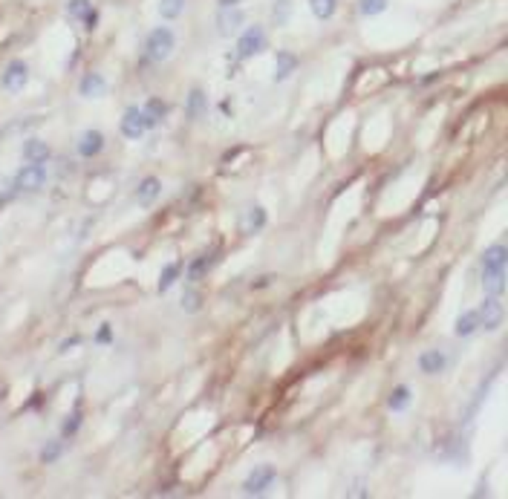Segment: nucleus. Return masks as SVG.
<instances>
[{"label": "nucleus", "instance_id": "nucleus-1", "mask_svg": "<svg viewBox=\"0 0 508 499\" xmlns=\"http://www.w3.org/2000/svg\"><path fill=\"white\" fill-rule=\"evenodd\" d=\"M174 49H176V38H174V32L168 29V26H157V29H153L148 35V40H145V55L150 61H157V64L171 58Z\"/></svg>", "mask_w": 508, "mask_h": 499}, {"label": "nucleus", "instance_id": "nucleus-2", "mask_svg": "<svg viewBox=\"0 0 508 499\" xmlns=\"http://www.w3.org/2000/svg\"><path fill=\"white\" fill-rule=\"evenodd\" d=\"M157 127V121H153L145 110H139V107H127L124 110V116H122V136L127 138H133V142H139L148 130Z\"/></svg>", "mask_w": 508, "mask_h": 499}, {"label": "nucleus", "instance_id": "nucleus-3", "mask_svg": "<svg viewBox=\"0 0 508 499\" xmlns=\"http://www.w3.org/2000/svg\"><path fill=\"white\" fill-rule=\"evenodd\" d=\"M266 49V29L260 23L249 26L243 29V35L237 38V58H254V55H260Z\"/></svg>", "mask_w": 508, "mask_h": 499}, {"label": "nucleus", "instance_id": "nucleus-4", "mask_svg": "<svg viewBox=\"0 0 508 499\" xmlns=\"http://www.w3.org/2000/svg\"><path fill=\"white\" fill-rule=\"evenodd\" d=\"M275 479H277V470L272 467V465H257L251 470V474L246 476V482H243V494L246 496H260V494H266L275 485Z\"/></svg>", "mask_w": 508, "mask_h": 499}, {"label": "nucleus", "instance_id": "nucleus-5", "mask_svg": "<svg viewBox=\"0 0 508 499\" xmlns=\"http://www.w3.org/2000/svg\"><path fill=\"white\" fill-rule=\"evenodd\" d=\"M47 185V165L44 162H26L15 176L18 191H41Z\"/></svg>", "mask_w": 508, "mask_h": 499}, {"label": "nucleus", "instance_id": "nucleus-6", "mask_svg": "<svg viewBox=\"0 0 508 499\" xmlns=\"http://www.w3.org/2000/svg\"><path fill=\"white\" fill-rule=\"evenodd\" d=\"M476 317H479V329H485V332H497L505 321V309H503V303L500 297H485L483 300V306L476 309Z\"/></svg>", "mask_w": 508, "mask_h": 499}, {"label": "nucleus", "instance_id": "nucleus-7", "mask_svg": "<svg viewBox=\"0 0 508 499\" xmlns=\"http://www.w3.org/2000/svg\"><path fill=\"white\" fill-rule=\"evenodd\" d=\"M26 81H30V66H26V61H21V58L9 61L3 75H0V84H3L6 93H21L26 87Z\"/></svg>", "mask_w": 508, "mask_h": 499}, {"label": "nucleus", "instance_id": "nucleus-8", "mask_svg": "<svg viewBox=\"0 0 508 499\" xmlns=\"http://www.w3.org/2000/svg\"><path fill=\"white\" fill-rule=\"evenodd\" d=\"M246 23V12L240 6H220V15H217V32L222 38H231L243 29Z\"/></svg>", "mask_w": 508, "mask_h": 499}, {"label": "nucleus", "instance_id": "nucleus-9", "mask_svg": "<svg viewBox=\"0 0 508 499\" xmlns=\"http://www.w3.org/2000/svg\"><path fill=\"white\" fill-rule=\"evenodd\" d=\"M266 223H269V214H266V208H263V205H251V208H246L243 219H240V231H243L246 237H251V234L263 231Z\"/></svg>", "mask_w": 508, "mask_h": 499}, {"label": "nucleus", "instance_id": "nucleus-10", "mask_svg": "<svg viewBox=\"0 0 508 499\" xmlns=\"http://www.w3.org/2000/svg\"><path fill=\"white\" fill-rule=\"evenodd\" d=\"M104 150V133L102 130H84L78 138V154L84 159H93Z\"/></svg>", "mask_w": 508, "mask_h": 499}, {"label": "nucleus", "instance_id": "nucleus-11", "mask_svg": "<svg viewBox=\"0 0 508 499\" xmlns=\"http://www.w3.org/2000/svg\"><path fill=\"white\" fill-rule=\"evenodd\" d=\"M445 367H448V355L442 350H425L419 355V369L425 376H439V372H445Z\"/></svg>", "mask_w": 508, "mask_h": 499}, {"label": "nucleus", "instance_id": "nucleus-12", "mask_svg": "<svg viewBox=\"0 0 508 499\" xmlns=\"http://www.w3.org/2000/svg\"><path fill=\"white\" fill-rule=\"evenodd\" d=\"M78 93L84 95V99H102V95L107 93V81L102 73H87L81 78V84H78Z\"/></svg>", "mask_w": 508, "mask_h": 499}, {"label": "nucleus", "instance_id": "nucleus-13", "mask_svg": "<svg viewBox=\"0 0 508 499\" xmlns=\"http://www.w3.org/2000/svg\"><path fill=\"white\" fill-rule=\"evenodd\" d=\"M159 193H162V182H159V179L157 176H145L142 182H139V188H136V202L148 208V205H153V202L159 199Z\"/></svg>", "mask_w": 508, "mask_h": 499}, {"label": "nucleus", "instance_id": "nucleus-14", "mask_svg": "<svg viewBox=\"0 0 508 499\" xmlns=\"http://www.w3.org/2000/svg\"><path fill=\"white\" fill-rule=\"evenodd\" d=\"M483 289L485 295L500 297L505 292V269H483Z\"/></svg>", "mask_w": 508, "mask_h": 499}, {"label": "nucleus", "instance_id": "nucleus-15", "mask_svg": "<svg viewBox=\"0 0 508 499\" xmlns=\"http://www.w3.org/2000/svg\"><path fill=\"white\" fill-rule=\"evenodd\" d=\"M295 69H298V55L289 49H280L275 58V81H286Z\"/></svg>", "mask_w": 508, "mask_h": 499}, {"label": "nucleus", "instance_id": "nucleus-16", "mask_svg": "<svg viewBox=\"0 0 508 499\" xmlns=\"http://www.w3.org/2000/svg\"><path fill=\"white\" fill-rule=\"evenodd\" d=\"M205 110H208V95L203 90H191L185 99V116L191 121H200L205 116Z\"/></svg>", "mask_w": 508, "mask_h": 499}, {"label": "nucleus", "instance_id": "nucleus-17", "mask_svg": "<svg viewBox=\"0 0 508 499\" xmlns=\"http://www.w3.org/2000/svg\"><path fill=\"white\" fill-rule=\"evenodd\" d=\"M505 263H508V248L503 243H494V245L485 248L483 269H505Z\"/></svg>", "mask_w": 508, "mask_h": 499}, {"label": "nucleus", "instance_id": "nucleus-18", "mask_svg": "<svg viewBox=\"0 0 508 499\" xmlns=\"http://www.w3.org/2000/svg\"><path fill=\"white\" fill-rule=\"evenodd\" d=\"M476 329H479V317H476V312H474V309H468V312H462V315L457 317V324H454V335H457V338H471Z\"/></svg>", "mask_w": 508, "mask_h": 499}, {"label": "nucleus", "instance_id": "nucleus-19", "mask_svg": "<svg viewBox=\"0 0 508 499\" xmlns=\"http://www.w3.org/2000/svg\"><path fill=\"white\" fill-rule=\"evenodd\" d=\"M23 159L26 162H47L49 159V145L41 142V138H30L23 145Z\"/></svg>", "mask_w": 508, "mask_h": 499}, {"label": "nucleus", "instance_id": "nucleus-20", "mask_svg": "<svg viewBox=\"0 0 508 499\" xmlns=\"http://www.w3.org/2000/svg\"><path fill=\"white\" fill-rule=\"evenodd\" d=\"M188 0H159V18L165 21H176L182 12H185Z\"/></svg>", "mask_w": 508, "mask_h": 499}, {"label": "nucleus", "instance_id": "nucleus-21", "mask_svg": "<svg viewBox=\"0 0 508 499\" xmlns=\"http://www.w3.org/2000/svg\"><path fill=\"white\" fill-rule=\"evenodd\" d=\"M407 404H411V390L402 384V387H396V390L390 393V398H387V407L393 410V413H402V410H407Z\"/></svg>", "mask_w": 508, "mask_h": 499}, {"label": "nucleus", "instance_id": "nucleus-22", "mask_svg": "<svg viewBox=\"0 0 508 499\" xmlns=\"http://www.w3.org/2000/svg\"><path fill=\"white\" fill-rule=\"evenodd\" d=\"M309 9H312V15L318 21H330L338 9V0H309Z\"/></svg>", "mask_w": 508, "mask_h": 499}, {"label": "nucleus", "instance_id": "nucleus-23", "mask_svg": "<svg viewBox=\"0 0 508 499\" xmlns=\"http://www.w3.org/2000/svg\"><path fill=\"white\" fill-rule=\"evenodd\" d=\"M90 12H93L90 0H69V3H67V15L73 21H87Z\"/></svg>", "mask_w": 508, "mask_h": 499}, {"label": "nucleus", "instance_id": "nucleus-24", "mask_svg": "<svg viewBox=\"0 0 508 499\" xmlns=\"http://www.w3.org/2000/svg\"><path fill=\"white\" fill-rule=\"evenodd\" d=\"M176 277H179V263H168L165 271L159 274V295H165L176 283Z\"/></svg>", "mask_w": 508, "mask_h": 499}, {"label": "nucleus", "instance_id": "nucleus-25", "mask_svg": "<svg viewBox=\"0 0 508 499\" xmlns=\"http://www.w3.org/2000/svg\"><path fill=\"white\" fill-rule=\"evenodd\" d=\"M61 453H64V445H61V441H47V445L41 448V462H44V465H52V462L61 459Z\"/></svg>", "mask_w": 508, "mask_h": 499}, {"label": "nucleus", "instance_id": "nucleus-26", "mask_svg": "<svg viewBox=\"0 0 508 499\" xmlns=\"http://www.w3.org/2000/svg\"><path fill=\"white\" fill-rule=\"evenodd\" d=\"M387 3H390V0H358V9H361L364 18H376V15H381V12L387 9Z\"/></svg>", "mask_w": 508, "mask_h": 499}, {"label": "nucleus", "instance_id": "nucleus-27", "mask_svg": "<svg viewBox=\"0 0 508 499\" xmlns=\"http://www.w3.org/2000/svg\"><path fill=\"white\" fill-rule=\"evenodd\" d=\"M142 110H145V113H148V116H150L153 121L159 124V121L165 119V113H168V104H165L162 99H150V101H148V104H145Z\"/></svg>", "mask_w": 508, "mask_h": 499}, {"label": "nucleus", "instance_id": "nucleus-28", "mask_svg": "<svg viewBox=\"0 0 508 499\" xmlns=\"http://www.w3.org/2000/svg\"><path fill=\"white\" fill-rule=\"evenodd\" d=\"M289 15H292V0H277L275 9H272L275 23H277V26H284V23L289 21Z\"/></svg>", "mask_w": 508, "mask_h": 499}, {"label": "nucleus", "instance_id": "nucleus-29", "mask_svg": "<svg viewBox=\"0 0 508 499\" xmlns=\"http://www.w3.org/2000/svg\"><path fill=\"white\" fill-rule=\"evenodd\" d=\"M205 271H208V257H196L191 266H188V280L191 283H200Z\"/></svg>", "mask_w": 508, "mask_h": 499}, {"label": "nucleus", "instance_id": "nucleus-30", "mask_svg": "<svg viewBox=\"0 0 508 499\" xmlns=\"http://www.w3.org/2000/svg\"><path fill=\"white\" fill-rule=\"evenodd\" d=\"M200 292H196V289H185V295H182V309H185V312H200Z\"/></svg>", "mask_w": 508, "mask_h": 499}, {"label": "nucleus", "instance_id": "nucleus-31", "mask_svg": "<svg viewBox=\"0 0 508 499\" xmlns=\"http://www.w3.org/2000/svg\"><path fill=\"white\" fill-rule=\"evenodd\" d=\"M78 424H81V413L76 410L73 415H69V419L64 422V436H73L76 430H78Z\"/></svg>", "mask_w": 508, "mask_h": 499}, {"label": "nucleus", "instance_id": "nucleus-32", "mask_svg": "<svg viewBox=\"0 0 508 499\" xmlns=\"http://www.w3.org/2000/svg\"><path fill=\"white\" fill-rule=\"evenodd\" d=\"M367 494H370V491L364 488V482H356L352 488H347V496H367Z\"/></svg>", "mask_w": 508, "mask_h": 499}, {"label": "nucleus", "instance_id": "nucleus-33", "mask_svg": "<svg viewBox=\"0 0 508 499\" xmlns=\"http://www.w3.org/2000/svg\"><path fill=\"white\" fill-rule=\"evenodd\" d=\"M98 341H110V329H107V326H104L102 332H98Z\"/></svg>", "mask_w": 508, "mask_h": 499}, {"label": "nucleus", "instance_id": "nucleus-34", "mask_svg": "<svg viewBox=\"0 0 508 499\" xmlns=\"http://www.w3.org/2000/svg\"><path fill=\"white\" fill-rule=\"evenodd\" d=\"M220 6H237V0H220Z\"/></svg>", "mask_w": 508, "mask_h": 499}]
</instances>
